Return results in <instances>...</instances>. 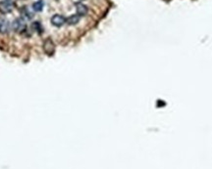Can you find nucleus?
<instances>
[{"mask_svg":"<svg viewBox=\"0 0 212 169\" xmlns=\"http://www.w3.org/2000/svg\"><path fill=\"white\" fill-rule=\"evenodd\" d=\"M80 19H81V17L78 14H75L70 16L68 19H66V22H67L68 25H77L80 22Z\"/></svg>","mask_w":212,"mask_h":169,"instance_id":"7","label":"nucleus"},{"mask_svg":"<svg viewBox=\"0 0 212 169\" xmlns=\"http://www.w3.org/2000/svg\"><path fill=\"white\" fill-rule=\"evenodd\" d=\"M12 27H13V29H14L15 31L23 32L26 30L27 24L25 23V20H24L23 18H17L14 22H13Z\"/></svg>","mask_w":212,"mask_h":169,"instance_id":"1","label":"nucleus"},{"mask_svg":"<svg viewBox=\"0 0 212 169\" xmlns=\"http://www.w3.org/2000/svg\"><path fill=\"white\" fill-rule=\"evenodd\" d=\"M43 49L45 51V53L48 55H51L54 52V43L52 42V40L50 38L46 39L43 43Z\"/></svg>","mask_w":212,"mask_h":169,"instance_id":"4","label":"nucleus"},{"mask_svg":"<svg viewBox=\"0 0 212 169\" xmlns=\"http://www.w3.org/2000/svg\"><path fill=\"white\" fill-rule=\"evenodd\" d=\"M13 2L11 0H2L0 1V13L2 14H8L13 10Z\"/></svg>","mask_w":212,"mask_h":169,"instance_id":"2","label":"nucleus"},{"mask_svg":"<svg viewBox=\"0 0 212 169\" xmlns=\"http://www.w3.org/2000/svg\"><path fill=\"white\" fill-rule=\"evenodd\" d=\"M43 7H44L43 0H38V1L34 2V3L32 4V8H34V10L35 12H41V11L43 10Z\"/></svg>","mask_w":212,"mask_h":169,"instance_id":"8","label":"nucleus"},{"mask_svg":"<svg viewBox=\"0 0 212 169\" xmlns=\"http://www.w3.org/2000/svg\"><path fill=\"white\" fill-rule=\"evenodd\" d=\"M66 23V19L65 17L61 16V15H54V16L51 18V24L55 27H62L64 24Z\"/></svg>","mask_w":212,"mask_h":169,"instance_id":"3","label":"nucleus"},{"mask_svg":"<svg viewBox=\"0 0 212 169\" xmlns=\"http://www.w3.org/2000/svg\"><path fill=\"white\" fill-rule=\"evenodd\" d=\"M9 30V23L6 19L0 17V33H6Z\"/></svg>","mask_w":212,"mask_h":169,"instance_id":"6","label":"nucleus"},{"mask_svg":"<svg viewBox=\"0 0 212 169\" xmlns=\"http://www.w3.org/2000/svg\"><path fill=\"white\" fill-rule=\"evenodd\" d=\"M32 28L34 31L38 32V33H42V27H41V24L39 22H34L32 24Z\"/></svg>","mask_w":212,"mask_h":169,"instance_id":"9","label":"nucleus"},{"mask_svg":"<svg viewBox=\"0 0 212 169\" xmlns=\"http://www.w3.org/2000/svg\"><path fill=\"white\" fill-rule=\"evenodd\" d=\"M23 13L25 14V16H26L28 19H32V14L30 12H28V10H27V9L24 10V11H23Z\"/></svg>","mask_w":212,"mask_h":169,"instance_id":"10","label":"nucleus"},{"mask_svg":"<svg viewBox=\"0 0 212 169\" xmlns=\"http://www.w3.org/2000/svg\"><path fill=\"white\" fill-rule=\"evenodd\" d=\"M76 9H77V14L80 17L85 16L87 14V7L85 5H83V3H77L76 4Z\"/></svg>","mask_w":212,"mask_h":169,"instance_id":"5","label":"nucleus"}]
</instances>
